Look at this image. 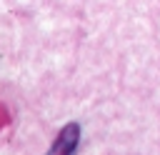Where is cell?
Here are the masks:
<instances>
[{
    "mask_svg": "<svg viewBox=\"0 0 160 155\" xmlns=\"http://www.w3.org/2000/svg\"><path fill=\"white\" fill-rule=\"evenodd\" d=\"M78 142H80V128H78V122H70L60 130V135L55 138L48 155H75Z\"/></svg>",
    "mask_w": 160,
    "mask_h": 155,
    "instance_id": "6da1fadb",
    "label": "cell"
}]
</instances>
